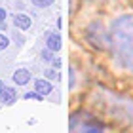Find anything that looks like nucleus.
Segmentation results:
<instances>
[{
	"label": "nucleus",
	"instance_id": "obj_1",
	"mask_svg": "<svg viewBox=\"0 0 133 133\" xmlns=\"http://www.w3.org/2000/svg\"><path fill=\"white\" fill-rule=\"evenodd\" d=\"M108 40L116 61L125 70L133 72V14L120 15L112 21Z\"/></svg>",
	"mask_w": 133,
	"mask_h": 133
},
{
	"label": "nucleus",
	"instance_id": "obj_2",
	"mask_svg": "<svg viewBox=\"0 0 133 133\" xmlns=\"http://www.w3.org/2000/svg\"><path fill=\"white\" fill-rule=\"evenodd\" d=\"M46 46L50 48L51 51H59L61 50V38H59L57 32H50L46 36Z\"/></svg>",
	"mask_w": 133,
	"mask_h": 133
},
{
	"label": "nucleus",
	"instance_id": "obj_3",
	"mask_svg": "<svg viewBox=\"0 0 133 133\" xmlns=\"http://www.w3.org/2000/svg\"><path fill=\"white\" fill-rule=\"evenodd\" d=\"M29 80H31V72H29L27 69H17L14 72V82L19 84V86H25Z\"/></svg>",
	"mask_w": 133,
	"mask_h": 133
},
{
	"label": "nucleus",
	"instance_id": "obj_4",
	"mask_svg": "<svg viewBox=\"0 0 133 133\" xmlns=\"http://www.w3.org/2000/svg\"><path fill=\"white\" fill-rule=\"evenodd\" d=\"M0 99H2L4 105H14L15 99H17V93L14 88H4L2 93H0Z\"/></svg>",
	"mask_w": 133,
	"mask_h": 133
},
{
	"label": "nucleus",
	"instance_id": "obj_5",
	"mask_svg": "<svg viewBox=\"0 0 133 133\" xmlns=\"http://www.w3.org/2000/svg\"><path fill=\"white\" fill-rule=\"evenodd\" d=\"M14 23L15 27H19L21 31H27V29H31V17L25 15V14H17L14 17Z\"/></svg>",
	"mask_w": 133,
	"mask_h": 133
},
{
	"label": "nucleus",
	"instance_id": "obj_6",
	"mask_svg": "<svg viewBox=\"0 0 133 133\" xmlns=\"http://www.w3.org/2000/svg\"><path fill=\"white\" fill-rule=\"evenodd\" d=\"M34 89L38 93H42V95H48V93H51V84L50 82H46V80H36L34 82Z\"/></svg>",
	"mask_w": 133,
	"mask_h": 133
},
{
	"label": "nucleus",
	"instance_id": "obj_7",
	"mask_svg": "<svg viewBox=\"0 0 133 133\" xmlns=\"http://www.w3.org/2000/svg\"><path fill=\"white\" fill-rule=\"evenodd\" d=\"M32 4L36 8H48V6L53 4V0H32Z\"/></svg>",
	"mask_w": 133,
	"mask_h": 133
},
{
	"label": "nucleus",
	"instance_id": "obj_8",
	"mask_svg": "<svg viewBox=\"0 0 133 133\" xmlns=\"http://www.w3.org/2000/svg\"><path fill=\"white\" fill-rule=\"evenodd\" d=\"M25 99H36V101H42V99H44V95L38 93V91L34 89V91H31V93H25Z\"/></svg>",
	"mask_w": 133,
	"mask_h": 133
},
{
	"label": "nucleus",
	"instance_id": "obj_9",
	"mask_svg": "<svg viewBox=\"0 0 133 133\" xmlns=\"http://www.w3.org/2000/svg\"><path fill=\"white\" fill-rule=\"evenodd\" d=\"M42 59H44V61H48V63H50L51 59H53V51L50 50V48H48V50H44V51H42Z\"/></svg>",
	"mask_w": 133,
	"mask_h": 133
},
{
	"label": "nucleus",
	"instance_id": "obj_10",
	"mask_svg": "<svg viewBox=\"0 0 133 133\" xmlns=\"http://www.w3.org/2000/svg\"><path fill=\"white\" fill-rule=\"evenodd\" d=\"M10 46V40L6 34H0V50H6V48Z\"/></svg>",
	"mask_w": 133,
	"mask_h": 133
},
{
	"label": "nucleus",
	"instance_id": "obj_11",
	"mask_svg": "<svg viewBox=\"0 0 133 133\" xmlns=\"http://www.w3.org/2000/svg\"><path fill=\"white\" fill-rule=\"evenodd\" d=\"M46 78H53V80H57V78H59V74H57V72L55 70H46Z\"/></svg>",
	"mask_w": 133,
	"mask_h": 133
},
{
	"label": "nucleus",
	"instance_id": "obj_12",
	"mask_svg": "<svg viewBox=\"0 0 133 133\" xmlns=\"http://www.w3.org/2000/svg\"><path fill=\"white\" fill-rule=\"evenodd\" d=\"M4 19H6V10H4V8H0V23H2Z\"/></svg>",
	"mask_w": 133,
	"mask_h": 133
},
{
	"label": "nucleus",
	"instance_id": "obj_13",
	"mask_svg": "<svg viewBox=\"0 0 133 133\" xmlns=\"http://www.w3.org/2000/svg\"><path fill=\"white\" fill-rule=\"evenodd\" d=\"M2 89H4V84H2V82H0V93H2Z\"/></svg>",
	"mask_w": 133,
	"mask_h": 133
}]
</instances>
